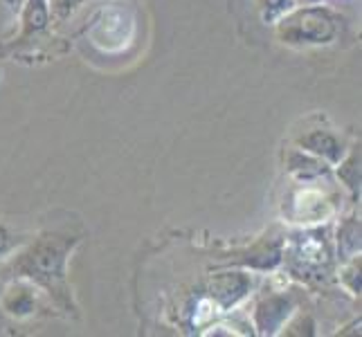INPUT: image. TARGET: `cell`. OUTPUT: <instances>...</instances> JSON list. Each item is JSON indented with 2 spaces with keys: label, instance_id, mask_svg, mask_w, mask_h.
Returning <instances> with one entry per match:
<instances>
[{
  "label": "cell",
  "instance_id": "obj_1",
  "mask_svg": "<svg viewBox=\"0 0 362 337\" xmlns=\"http://www.w3.org/2000/svg\"><path fill=\"white\" fill-rule=\"evenodd\" d=\"M77 243V236L45 232L14 252L7 270L14 279L30 281L39 290L47 292L64 310H74L68 283V261Z\"/></svg>",
  "mask_w": 362,
  "mask_h": 337
},
{
  "label": "cell",
  "instance_id": "obj_2",
  "mask_svg": "<svg viewBox=\"0 0 362 337\" xmlns=\"http://www.w3.org/2000/svg\"><path fill=\"white\" fill-rule=\"evenodd\" d=\"M277 39L293 47H322L338 41L342 32V20L331 7L299 5L274 23Z\"/></svg>",
  "mask_w": 362,
  "mask_h": 337
},
{
  "label": "cell",
  "instance_id": "obj_3",
  "mask_svg": "<svg viewBox=\"0 0 362 337\" xmlns=\"http://www.w3.org/2000/svg\"><path fill=\"white\" fill-rule=\"evenodd\" d=\"M288 268L299 279H324L333 266V247L327 230H308L295 234L291 241Z\"/></svg>",
  "mask_w": 362,
  "mask_h": 337
},
{
  "label": "cell",
  "instance_id": "obj_4",
  "mask_svg": "<svg viewBox=\"0 0 362 337\" xmlns=\"http://www.w3.org/2000/svg\"><path fill=\"white\" fill-rule=\"evenodd\" d=\"M252 288V279L245 272H218L207 283L209 302L221 310H230L245 299V295Z\"/></svg>",
  "mask_w": 362,
  "mask_h": 337
},
{
  "label": "cell",
  "instance_id": "obj_5",
  "mask_svg": "<svg viewBox=\"0 0 362 337\" xmlns=\"http://www.w3.org/2000/svg\"><path fill=\"white\" fill-rule=\"evenodd\" d=\"M295 310V299L288 295H270L261 299L255 310V326L261 335H274L286 326Z\"/></svg>",
  "mask_w": 362,
  "mask_h": 337
},
{
  "label": "cell",
  "instance_id": "obj_6",
  "mask_svg": "<svg viewBox=\"0 0 362 337\" xmlns=\"http://www.w3.org/2000/svg\"><path fill=\"white\" fill-rule=\"evenodd\" d=\"M297 146L304 148V151H308V153L317 155L320 160H324L331 167L338 165L346 153V146L342 142V137H338L327 129H315V131L304 133L302 137H297Z\"/></svg>",
  "mask_w": 362,
  "mask_h": 337
},
{
  "label": "cell",
  "instance_id": "obj_7",
  "mask_svg": "<svg viewBox=\"0 0 362 337\" xmlns=\"http://www.w3.org/2000/svg\"><path fill=\"white\" fill-rule=\"evenodd\" d=\"M36 285H32L30 281H23V279H14L7 288H5V295L0 299V306L7 315L16 317V319H23V317H30L34 310H36Z\"/></svg>",
  "mask_w": 362,
  "mask_h": 337
},
{
  "label": "cell",
  "instance_id": "obj_8",
  "mask_svg": "<svg viewBox=\"0 0 362 337\" xmlns=\"http://www.w3.org/2000/svg\"><path fill=\"white\" fill-rule=\"evenodd\" d=\"M286 169H288L291 176L299 182H315L331 173V165H327L324 160H320L317 155L308 153L299 146L286 155Z\"/></svg>",
  "mask_w": 362,
  "mask_h": 337
},
{
  "label": "cell",
  "instance_id": "obj_9",
  "mask_svg": "<svg viewBox=\"0 0 362 337\" xmlns=\"http://www.w3.org/2000/svg\"><path fill=\"white\" fill-rule=\"evenodd\" d=\"M49 25V0H25L21 41L43 32Z\"/></svg>",
  "mask_w": 362,
  "mask_h": 337
},
{
  "label": "cell",
  "instance_id": "obj_10",
  "mask_svg": "<svg viewBox=\"0 0 362 337\" xmlns=\"http://www.w3.org/2000/svg\"><path fill=\"white\" fill-rule=\"evenodd\" d=\"M338 178L344 182V187L351 191L354 198L360 196V146H351V151L344 153V158L338 162Z\"/></svg>",
  "mask_w": 362,
  "mask_h": 337
},
{
  "label": "cell",
  "instance_id": "obj_11",
  "mask_svg": "<svg viewBox=\"0 0 362 337\" xmlns=\"http://www.w3.org/2000/svg\"><path fill=\"white\" fill-rule=\"evenodd\" d=\"M338 259L346 261L356 254H360V220L351 218H344L340 230H338Z\"/></svg>",
  "mask_w": 362,
  "mask_h": 337
},
{
  "label": "cell",
  "instance_id": "obj_12",
  "mask_svg": "<svg viewBox=\"0 0 362 337\" xmlns=\"http://www.w3.org/2000/svg\"><path fill=\"white\" fill-rule=\"evenodd\" d=\"M295 7L293 0H259V9H261V18L264 23L274 25L286 11H291Z\"/></svg>",
  "mask_w": 362,
  "mask_h": 337
},
{
  "label": "cell",
  "instance_id": "obj_13",
  "mask_svg": "<svg viewBox=\"0 0 362 337\" xmlns=\"http://www.w3.org/2000/svg\"><path fill=\"white\" fill-rule=\"evenodd\" d=\"M340 281L349 288L351 295H360L362 283H360V254L346 259L344 268L340 270Z\"/></svg>",
  "mask_w": 362,
  "mask_h": 337
},
{
  "label": "cell",
  "instance_id": "obj_14",
  "mask_svg": "<svg viewBox=\"0 0 362 337\" xmlns=\"http://www.w3.org/2000/svg\"><path fill=\"white\" fill-rule=\"evenodd\" d=\"M21 241L16 239L14 234H11L5 225H0V259H5V256H11L18 249Z\"/></svg>",
  "mask_w": 362,
  "mask_h": 337
},
{
  "label": "cell",
  "instance_id": "obj_15",
  "mask_svg": "<svg viewBox=\"0 0 362 337\" xmlns=\"http://www.w3.org/2000/svg\"><path fill=\"white\" fill-rule=\"evenodd\" d=\"M295 5H320L322 0H293Z\"/></svg>",
  "mask_w": 362,
  "mask_h": 337
},
{
  "label": "cell",
  "instance_id": "obj_16",
  "mask_svg": "<svg viewBox=\"0 0 362 337\" xmlns=\"http://www.w3.org/2000/svg\"><path fill=\"white\" fill-rule=\"evenodd\" d=\"M9 3H11V5H16V3H21V0H9Z\"/></svg>",
  "mask_w": 362,
  "mask_h": 337
}]
</instances>
